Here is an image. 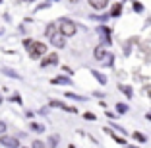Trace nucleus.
<instances>
[{"mask_svg":"<svg viewBox=\"0 0 151 148\" xmlns=\"http://www.w3.org/2000/svg\"><path fill=\"white\" fill-rule=\"evenodd\" d=\"M23 45H25V49H27V53H29V57H33V58H39L41 55H45V53H47V45H45V43L25 41Z\"/></svg>","mask_w":151,"mask_h":148,"instance_id":"f257e3e1","label":"nucleus"},{"mask_svg":"<svg viewBox=\"0 0 151 148\" xmlns=\"http://www.w3.org/2000/svg\"><path fill=\"white\" fill-rule=\"evenodd\" d=\"M58 27H60V33H62V35H74L76 33V23L68 18L60 20V22H58Z\"/></svg>","mask_w":151,"mask_h":148,"instance_id":"f03ea898","label":"nucleus"},{"mask_svg":"<svg viewBox=\"0 0 151 148\" xmlns=\"http://www.w3.org/2000/svg\"><path fill=\"white\" fill-rule=\"evenodd\" d=\"M0 142L4 144L6 148H18L19 146V140L16 139V136H2V139H0Z\"/></svg>","mask_w":151,"mask_h":148,"instance_id":"7ed1b4c3","label":"nucleus"},{"mask_svg":"<svg viewBox=\"0 0 151 148\" xmlns=\"http://www.w3.org/2000/svg\"><path fill=\"white\" fill-rule=\"evenodd\" d=\"M50 41H52V45L58 47V49H62V47L66 45V41H64V35H62V33H52V35H50Z\"/></svg>","mask_w":151,"mask_h":148,"instance_id":"20e7f679","label":"nucleus"},{"mask_svg":"<svg viewBox=\"0 0 151 148\" xmlns=\"http://www.w3.org/2000/svg\"><path fill=\"white\" fill-rule=\"evenodd\" d=\"M87 2H89V6L95 8V10H103V8L109 6V0H87Z\"/></svg>","mask_w":151,"mask_h":148,"instance_id":"39448f33","label":"nucleus"},{"mask_svg":"<svg viewBox=\"0 0 151 148\" xmlns=\"http://www.w3.org/2000/svg\"><path fill=\"white\" fill-rule=\"evenodd\" d=\"M56 61H58V57H56V55H50V57H47V58H45V61H43V63H41V66H50V64H56Z\"/></svg>","mask_w":151,"mask_h":148,"instance_id":"423d86ee","label":"nucleus"},{"mask_svg":"<svg viewBox=\"0 0 151 148\" xmlns=\"http://www.w3.org/2000/svg\"><path fill=\"white\" fill-rule=\"evenodd\" d=\"M93 55H95V58H97V61H103V58L107 57V49H105V47H97Z\"/></svg>","mask_w":151,"mask_h":148,"instance_id":"0eeeda50","label":"nucleus"},{"mask_svg":"<svg viewBox=\"0 0 151 148\" xmlns=\"http://www.w3.org/2000/svg\"><path fill=\"white\" fill-rule=\"evenodd\" d=\"M120 12H122V4L118 2V4H114V6H112V10H111V16H114V18H116V16H120Z\"/></svg>","mask_w":151,"mask_h":148,"instance_id":"6e6552de","label":"nucleus"},{"mask_svg":"<svg viewBox=\"0 0 151 148\" xmlns=\"http://www.w3.org/2000/svg\"><path fill=\"white\" fill-rule=\"evenodd\" d=\"M52 84H70V78H64V76L54 78V80H52Z\"/></svg>","mask_w":151,"mask_h":148,"instance_id":"1a4fd4ad","label":"nucleus"},{"mask_svg":"<svg viewBox=\"0 0 151 148\" xmlns=\"http://www.w3.org/2000/svg\"><path fill=\"white\" fill-rule=\"evenodd\" d=\"M2 72H4V74H8V76H12V78H19V74L16 70H12V68H4Z\"/></svg>","mask_w":151,"mask_h":148,"instance_id":"9d476101","label":"nucleus"},{"mask_svg":"<svg viewBox=\"0 0 151 148\" xmlns=\"http://www.w3.org/2000/svg\"><path fill=\"white\" fill-rule=\"evenodd\" d=\"M45 33H47V35H52V33H56V26H54V23H50L49 27H47V29H45Z\"/></svg>","mask_w":151,"mask_h":148,"instance_id":"9b49d317","label":"nucleus"},{"mask_svg":"<svg viewBox=\"0 0 151 148\" xmlns=\"http://www.w3.org/2000/svg\"><path fill=\"white\" fill-rule=\"evenodd\" d=\"M93 76H95V78H97V80H99V82H101V84H107V78L103 76L101 72H95V70H93Z\"/></svg>","mask_w":151,"mask_h":148,"instance_id":"f8f14e48","label":"nucleus"},{"mask_svg":"<svg viewBox=\"0 0 151 148\" xmlns=\"http://www.w3.org/2000/svg\"><path fill=\"white\" fill-rule=\"evenodd\" d=\"M120 90L124 92L128 98H132V88H130V86H122V84H120Z\"/></svg>","mask_w":151,"mask_h":148,"instance_id":"ddd939ff","label":"nucleus"},{"mask_svg":"<svg viewBox=\"0 0 151 148\" xmlns=\"http://www.w3.org/2000/svg\"><path fill=\"white\" fill-rule=\"evenodd\" d=\"M116 111L118 113H126L128 111V105H126V103H118V105H116Z\"/></svg>","mask_w":151,"mask_h":148,"instance_id":"4468645a","label":"nucleus"},{"mask_svg":"<svg viewBox=\"0 0 151 148\" xmlns=\"http://www.w3.org/2000/svg\"><path fill=\"white\" fill-rule=\"evenodd\" d=\"M134 139H136V140H138V142H145V135H142V133H134Z\"/></svg>","mask_w":151,"mask_h":148,"instance_id":"2eb2a0df","label":"nucleus"},{"mask_svg":"<svg viewBox=\"0 0 151 148\" xmlns=\"http://www.w3.org/2000/svg\"><path fill=\"white\" fill-rule=\"evenodd\" d=\"M56 144H58V136H56V135H52V136H50V140H49V146H50V148H54Z\"/></svg>","mask_w":151,"mask_h":148,"instance_id":"dca6fc26","label":"nucleus"},{"mask_svg":"<svg viewBox=\"0 0 151 148\" xmlns=\"http://www.w3.org/2000/svg\"><path fill=\"white\" fill-rule=\"evenodd\" d=\"M31 148H45V144L41 142V140H33V144H31Z\"/></svg>","mask_w":151,"mask_h":148,"instance_id":"f3484780","label":"nucleus"},{"mask_svg":"<svg viewBox=\"0 0 151 148\" xmlns=\"http://www.w3.org/2000/svg\"><path fill=\"white\" fill-rule=\"evenodd\" d=\"M103 63H105V64H109V66H111V64H112V55H107V57L103 58Z\"/></svg>","mask_w":151,"mask_h":148,"instance_id":"a211bd4d","label":"nucleus"},{"mask_svg":"<svg viewBox=\"0 0 151 148\" xmlns=\"http://www.w3.org/2000/svg\"><path fill=\"white\" fill-rule=\"evenodd\" d=\"M134 10H136V12H142V10H143V6L139 4V2H134Z\"/></svg>","mask_w":151,"mask_h":148,"instance_id":"6ab92c4d","label":"nucleus"},{"mask_svg":"<svg viewBox=\"0 0 151 148\" xmlns=\"http://www.w3.org/2000/svg\"><path fill=\"white\" fill-rule=\"evenodd\" d=\"M4 131H6V123H2V121H0V135H2Z\"/></svg>","mask_w":151,"mask_h":148,"instance_id":"aec40b11","label":"nucleus"},{"mask_svg":"<svg viewBox=\"0 0 151 148\" xmlns=\"http://www.w3.org/2000/svg\"><path fill=\"white\" fill-rule=\"evenodd\" d=\"M31 129H35V131H43V127H41V125H35V123H33Z\"/></svg>","mask_w":151,"mask_h":148,"instance_id":"412c9836","label":"nucleus"},{"mask_svg":"<svg viewBox=\"0 0 151 148\" xmlns=\"http://www.w3.org/2000/svg\"><path fill=\"white\" fill-rule=\"evenodd\" d=\"M85 119H91V121H93L95 115H93V113H85Z\"/></svg>","mask_w":151,"mask_h":148,"instance_id":"4be33fe9","label":"nucleus"},{"mask_svg":"<svg viewBox=\"0 0 151 148\" xmlns=\"http://www.w3.org/2000/svg\"><path fill=\"white\" fill-rule=\"evenodd\" d=\"M147 119H149V121H151V113H149V115H147Z\"/></svg>","mask_w":151,"mask_h":148,"instance_id":"5701e85b","label":"nucleus"},{"mask_svg":"<svg viewBox=\"0 0 151 148\" xmlns=\"http://www.w3.org/2000/svg\"><path fill=\"white\" fill-rule=\"evenodd\" d=\"M72 2H80V0H72Z\"/></svg>","mask_w":151,"mask_h":148,"instance_id":"b1692460","label":"nucleus"},{"mask_svg":"<svg viewBox=\"0 0 151 148\" xmlns=\"http://www.w3.org/2000/svg\"><path fill=\"white\" fill-rule=\"evenodd\" d=\"M25 2H33V0H25Z\"/></svg>","mask_w":151,"mask_h":148,"instance_id":"393cba45","label":"nucleus"}]
</instances>
